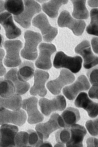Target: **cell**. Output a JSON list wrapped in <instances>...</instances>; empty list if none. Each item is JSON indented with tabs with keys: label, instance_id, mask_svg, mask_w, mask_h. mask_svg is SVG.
<instances>
[{
	"label": "cell",
	"instance_id": "obj_20",
	"mask_svg": "<svg viewBox=\"0 0 98 147\" xmlns=\"http://www.w3.org/2000/svg\"><path fill=\"white\" fill-rule=\"evenodd\" d=\"M18 70L17 68L11 69L5 75L4 78L12 82L16 88V94L23 95L29 90L30 85L27 82H24L19 80L17 75Z\"/></svg>",
	"mask_w": 98,
	"mask_h": 147
},
{
	"label": "cell",
	"instance_id": "obj_23",
	"mask_svg": "<svg viewBox=\"0 0 98 147\" xmlns=\"http://www.w3.org/2000/svg\"><path fill=\"white\" fill-rule=\"evenodd\" d=\"M64 123V128H69L72 125L76 124L80 119L79 110L72 107H68L61 114Z\"/></svg>",
	"mask_w": 98,
	"mask_h": 147
},
{
	"label": "cell",
	"instance_id": "obj_17",
	"mask_svg": "<svg viewBox=\"0 0 98 147\" xmlns=\"http://www.w3.org/2000/svg\"><path fill=\"white\" fill-rule=\"evenodd\" d=\"M75 107L86 110L90 118H95L98 115V103L93 101L88 97L87 93L81 92L76 98Z\"/></svg>",
	"mask_w": 98,
	"mask_h": 147
},
{
	"label": "cell",
	"instance_id": "obj_34",
	"mask_svg": "<svg viewBox=\"0 0 98 147\" xmlns=\"http://www.w3.org/2000/svg\"><path fill=\"white\" fill-rule=\"evenodd\" d=\"M88 95L90 98L98 100V84L93 85L89 89Z\"/></svg>",
	"mask_w": 98,
	"mask_h": 147
},
{
	"label": "cell",
	"instance_id": "obj_4",
	"mask_svg": "<svg viewBox=\"0 0 98 147\" xmlns=\"http://www.w3.org/2000/svg\"><path fill=\"white\" fill-rule=\"evenodd\" d=\"M23 2L24 11L19 16H14V18L20 26L27 29L31 26L32 18L34 15L39 13L41 11V6L36 1L33 0H24Z\"/></svg>",
	"mask_w": 98,
	"mask_h": 147
},
{
	"label": "cell",
	"instance_id": "obj_12",
	"mask_svg": "<svg viewBox=\"0 0 98 147\" xmlns=\"http://www.w3.org/2000/svg\"><path fill=\"white\" fill-rule=\"evenodd\" d=\"M75 51L82 57L83 66L86 69H90L98 65V57L93 52L89 41L83 40L75 47Z\"/></svg>",
	"mask_w": 98,
	"mask_h": 147
},
{
	"label": "cell",
	"instance_id": "obj_39",
	"mask_svg": "<svg viewBox=\"0 0 98 147\" xmlns=\"http://www.w3.org/2000/svg\"><path fill=\"white\" fill-rule=\"evenodd\" d=\"M52 144L50 142L46 141L43 142L40 146L41 147H52Z\"/></svg>",
	"mask_w": 98,
	"mask_h": 147
},
{
	"label": "cell",
	"instance_id": "obj_27",
	"mask_svg": "<svg viewBox=\"0 0 98 147\" xmlns=\"http://www.w3.org/2000/svg\"><path fill=\"white\" fill-rule=\"evenodd\" d=\"M14 85L11 80L1 78L0 81V95L2 98H7L16 93Z\"/></svg>",
	"mask_w": 98,
	"mask_h": 147
},
{
	"label": "cell",
	"instance_id": "obj_25",
	"mask_svg": "<svg viewBox=\"0 0 98 147\" xmlns=\"http://www.w3.org/2000/svg\"><path fill=\"white\" fill-rule=\"evenodd\" d=\"M74 9L72 16L75 19L84 20L88 19L89 11L86 7V0H72Z\"/></svg>",
	"mask_w": 98,
	"mask_h": 147
},
{
	"label": "cell",
	"instance_id": "obj_24",
	"mask_svg": "<svg viewBox=\"0 0 98 147\" xmlns=\"http://www.w3.org/2000/svg\"><path fill=\"white\" fill-rule=\"evenodd\" d=\"M1 108L9 109L12 111H19L22 108V100L20 95L15 93L7 98L1 97Z\"/></svg>",
	"mask_w": 98,
	"mask_h": 147
},
{
	"label": "cell",
	"instance_id": "obj_38",
	"mask_svg": "<svg viewBox=\"0 0 98 147\" xmlns=\"http://www.w3.org/2000/svg\"><path fill=\"white\" fill-rule=\"evenodd\" d=\"M88 4L91 7H98V1H88Z\"/></svg>",
	"mask_w": 98,
	"mask_h": 147
},
{
	"label": "cell",
	"instance_id": "obj_40",
	"mask_svg": "<svg viewBox=\"0 0 98 147\" xmlns=\"http://www.w3.org/2000/svg\"><path fill=\"white\" fill-rule=\"evenodd\" d=\"M5 3L4 1L1 0L0 1V4H1V14L5 12L6 9L5 8Z\"/></svg>",
	"mask_w": 98,
	"mask_h": 147
},
{
	"label": "cell",
	"instance_id": "obj_35",
	"mask_svg": "<svg viewBox=\"0 0 98 147\" xmlns=\"http://www.w3.org/2000/svg\"><path fill=\"white\" fill-rule=\"evenodd\" d=\"M0 53H1V59H0V63H1V73H0V76L1 77H3V76H5L6 74V68L4 66L3 63H4V57L5 56V50L1 48L0 50Z\"/></svg>",
	"mask_w": 98,
	"mask_h": 147
},
{
	"label": "cell",
	"instance_id": "obj_19",
	"mask_svg": "<svg viewBox=\"0 0 98 147\" xmlns=\"http://www.w3.org/2000/svg\"><path fill=\"white\" fill-rule=\"evenodd\" d=\"M71 137L69 141L66 144L67 147H83V141L87 131L84 126L78 124L72 125L69 128Z\"/></svg>",
	"mask_w": 98,
	"mask_h": 147
},
{
	"label": "cell",
	"instance_id": "obj_9",
	"mask_svg": "<svg viewBox=\"0 0 98 147\" xmlns=\"http://www.w3.org/2000/svg\"><path fill=\"white\" fill-rule=\"evenodd\" d=\"M39 104L42 113L46 116L55 111H63L66 107V100L62 95H58L51 100L42 98L39 100Z\"/></svg>",
	"mask_w": 98,
	"mask_h": 147
},
{
	"label": "cell",
	"instance_id": "obj_3",
	"mask_svg": "<svg viewBox=\"0 0 98 147\" xmlns=\"http://www.w3.org/2000/svg\"><path fill=\"white\" fill-rule=\"evenodd\" d=\"M83 60L79 56L71 57L62 51L57 52L53 61V66L56 69H66L76 74L80 70Z\"/></svg>",
	"mask_w": 98,
	"mask_h": 147
},
{
	"label": "cell",
	"instance_id": "obj_30",
	"mask_svg": "<svg viewBox=\"0 0 98 147\" xmlns=\"http://www.w3.org/2000/svg\"><path fill=\"white\" fill-rule=\"evenodd\" d=\"M28 146L30 147H40L44 142V136L40 132L29 129Z\"/></svg>",
	"mask_w": 98,
	"mask_h": 147
},
{
	"label": "cell",
	"instance_id": "obj_13",
	"mask_svg": "<svg viewBox=\"0 0 98 147\" xmlns=\"http://www.w3.org/2000/svg\"><path fill=\"white\" fill-rule=\"evenodd\" d=\"M91 87V85L85 75H80L74 83L64 87L62 93L67 99L74 100L78 94L83 91H88Z\"/></svg>",
	"mask_w": 98,
	"mask_h": 147
},
{
	"label": "cell",
	"instance_id": "obj_2",
	"mask_svg": "<svg viewBox=\"0 0 98 147\" xmlns=\"http://www.w3.org/2000/svg\"><path fill=\"white\" fill-rule=\"evenodd\" d=\"M3 46L6 53L4 59L5 66L8 67L20 66L22 63L20 57V52L22 47V42L18 40H6Z\"/></svg>",
	"mask_w": 98,
	"mask_h": 147
},
{
	"label": "cell",
	"instance_id": "obj_28",
	"mask_svg": "<svg viewBox=\"0 0 98 147\" xmlns=\"http://www.w3.org/2000/svg\"><path fill=\"white\" fill-rule=\"evenodd\" d=\"M91 22L87 27L86 31L89 35L98 36V8H93L90 11Z\"/></svg>",
	"mask_w": 98,
	"mask_h": 147
},
{
	"label": "cell",
	"instance_id": "obj_6",
	"mask_svg": "<svg viewBox=\"0 0 98 147\" xmlns=\"http://www.w3.org/2000/svg\"><path fill=\"white\" fill-rule=\"evenodd\" d=\"M57 24L60 27L68 28L74 35L77 36L82 35L87 25L84 20L72 18L67 10L61 12L58 18Z\"/></svg>",
	"mask_w": 98,
	"mask_h": 147
},
{
	"label": "cell",
	"instance_id": "obj_11",
	"mask_svg": "<svg viewBox=\"0 0 98 147\" xmlns=\"http://www.w3.org/2000/svg\"><path fill=\"white\" fill-rule=\"evenodd\" d=\"M38 100L35 96H32L22 100V108L26 111L28 122L29 124H38L44 119V116L38 109Z\"/></svg>",
	"mask_w": 98,
	"mask_h": 147
},
{
	"label": "cell",
	"instance_id": "obj_8",
	"mask_svg": "<svg viewBox=\"0 0 98 147\" xmlns=\"http://www.w3.org/2000/svg\"><path fill=\"white\" fill-rule=\"evenodd\" d=\"M39 49V55L35 61V66L42 70H49L52 67L51 57L57 51L55 46L52 44L41 43Z\"/></svg>",
	"mask_w": 98,
	"mask_h": 147
},
{
	"label": "cell",
	"instance_id": "obj_15",
	"mask_svg": "<svg viewBox=\"0 0 98 147\" xmlns=\"http://www.w3.org/2000/svg\"><path fill=\"white\" fill-rule=\"evenodd\" d=\"M49 75L48 72L42 69H35L34 76V84L30 89V93L32 96L44 97L47 93L45 84L49 79Z\"/></svg>",
	"mask_w": 98,
	"mask_h": 147
},
{
	"label": "cell",
	"instance_id": "obj_18",
	"mask_svg": "<svg viewBox=\"0 0 98 147\" xmlns=\"http://www.w3.org/2000/svg\"><path fill=\"white\" fill-rule=\"evenodd\" d=\"M0 131L1 147H16L15 138L19 131V128L17 125L3 124L1 126Z\"/></svg>",
	"mask_w": 98,
	"mask_h": 147
},
{
	"label": "cell",
	"instance_id": "obj_37",
	"mask_svg": "<svg viewBox=\"0 0 98 147\" xmlns=\"http://www.w3.org/2000/svg\"><path fill=\"white\" fill-rule=\"evenodd\" d=\"M91 45L94 52L98 54V37H94L92 38Z\"/></svg>",
	"mask_w": 98,
	"mask_h": 147
},
{
	"label": "cell",
	"instance_id": "obj_1",
	"mask_svg": "<svg viewBox=\"0 0 98 147\" xmlns=\"http://www.w3.org/2000/svg\"><path fill=\"white\" fill-rule=\"evenodd\" d=\"M24 38L25 42L24 47L20 51V55L23 58L29 61H34L38 57L37 47L42 41L40 33L31 30L25 32Z\"/></svg>",
	"mask_w": 98,
	"mask_h": 147
},
{
	"label": "cell",
	"instance_id": "obj_26",
	"mask_svg": "<svg viewBox=\"0 0 98 147\" xmlns=\"http://www.w3.org/2000/svg\"><path fill=\"white\" fill-rule=\"evenodd\" d=\"M5 6L6 10L14 16H19L24 10V5L22 0H6Z\"/></svg>",
	"mask_w": 98,
	"mask_h": 147
},
{
	"label": "cell",
	"instance_id": "obj_32",
	"mask_svg": "<svg viewBox=\"0 0 98 147\" xmlns=\"http://www.w3.org/2000/svg\"><path fill=\"white\" fill-rule=\"evenodd\" d=\"M86 128L91 136H96L98 135V117L94 120H90L86 122Z\"/></svg>",
	"mask_w": 98,
	"mask_h": 147
},
{
	"label": "cell",
	"instance_id": "obj_10",
	"mask_svg": "<svg viewBox=\"0 0 98 147\" xmlns=\"http://www.w3.org/2000/svg\"><path fill=\"white\" fill-rule=\"evenodd\" d=\"M64 123L62 117L59 114L53 113L51 116L49 121L45 123L37 124L35 130L40 132L44 136V140L49 138L50 134L57 130L64 128Z\"/></svg>",
	"mask_w": 98,
	"mask_h": 147
},
{
	"label": "cell",
	"instance_id": "obj_14",
	"mask_svg": "<svg viewBox=\"0 0 98 147\" xmlns=\"http://www.w3.org/2000/svg\"><path fill=\"white\" fill-rule=\"evenodd\" d=\"M1 125L5 124H13L21 126L26 122L27 115L25 111L20 109L19 111H10L4 108H1Z\"/></svg>",
	"mask_w": 98,
	"mask_h": 147
},
{
	"label": "cell",
	"instance_id": "obj_22",
	"mask_svg": "<svg viewBox=\"0 0 98 147\" xmlns=\"http://www.w3.org/2000/svg\"><path fill=\"white\" fill-rule=\"evenodd\" d=\"M34 64L30 61H24L19 66L18 77L20 81L26 82L34 77L35 72Z\"/></svg>",
	"mask_w": 98,
	"mask_h": 147
},
{
	"label": "cell",
	"instance_id": "obj_7",
	"mask_svg": "<svg viewBox=\"0 0 98 147\" xmlns=\"http://www.w3.org/2000/svg\"><path fill=\"white\" fill-rule=\"evenodd\" d=\"M75 79L73 73L66 69H63L60 71L59 77L48 82L46 84V87L53 95H58L65 86L73 83Z\"/></svg>",
	"mask_w": 98,
	"mask_h": 147
},
{
	"label": "cell",
	"instance_id": "obj_5",
	"mask_svg": "<svg viewBox=\"0 0 98 147\" xmlns=\"http://www.w3.org/2000/svg\"><path fill=\"white\" fill-rule=\"evenodd\" d=\"M32 23L33 26L41 31L43 39L45 42H51L57 35L58 29L51 25L47 16L43 13L35 16Z\"/></svg>",
	"mask_w": 98,
	"mask_h": 147
},
{
	"label": "cell",
	"instance_id": "obj_42",
	"mask_svg": "<svg viewBox=\"0 0 98 147\" xmlns=\"http://www.w3.org/2000/svg\"><path fill=\"white\" fill-rule=\"evenodd\" d=\"M36 1L38 2L39 3H45L46 1Z\"/></svg>",
	"mask_w": 98,
	"mask_h": 147
},
{
	"label": "cell",
	"instance_id": "obj_16",
	"mask_svg": "<svg viewBox=\"0 0 98 147\" xmlns=\"http://www.w3.org/2000/svg\"><path fill=\"white\" fill-rule=\"evenodd\" d=\"M0 23L5 29L6 36L8 39H15L21 35L22 31L15 24L11 13L7 11L1 13Z\"/></svg>",
	"mask_w": 98,
	"mask_h": 147
},
{
	"label": "cell",
	"instance_id": "obj_21",
	"mask_svg": "<svg viewBox=\"0 0 98 147\" xmlns=\"http://www.w3.org/2000/svg\"><path fill=\"white\" fill-rule=\"evenodd\" d=\"M66 0H51L44 3L42 5L43 11L51 19L57 17L59 11L61 6L68 3Z\"/></svg>",
	"mask_w": 98,
	"mask_h": 147
},
{
	"label": "cell",
	"instance_id": "obj_31",
	"mask_svg": "<svg viewBox=\"0 0 98 147\" xmlns=\"http://www.w3.org/2000/svg\"><path fill=\"white\" fill-rule=\"evenodd\" d=\"M29 134L28 132L20 131L18 132L15 138L16 147H28Z\"/></svg>",
	"mask_w": 98,
	"mask_h": 147
},
{
	"label": "cell",
	"instance_id": "obj_36",
	"mask_svg": "<svg viewBox=\"0 0 98 147\" xmlns=\"http://www.w3.org/2000/svg\"><path fill=\"white\" fill-rule=\"evenodd\" d=\"M87 144L88 147H98V139L95 137H89L87 140Z\"/></svg>",
	"mask_w": 98,
	"mask_h": 147
},
{
	"label": "cell",
	"instance_id": "obj_29",
	"mask_svg": "<svg viewBox=\"0 0 98 147\" xmlns=\"http://www.w3.org/2000/svg\"><path fill=\"white\" fill-rule=\"evenodd\" d=\"M71 137V131L69 128H64L58 131L55 134L57 144L54 147H65V144L69 141Z\"/></svg>",
	"mask_w": 98,
	"mask_h": 147
},
{
	"label": "cell",
	"instance_id": "obj_33",
	"mask_svg": "<svg viewBox=\"0 0 98 147\" xmlns=\"http://www.w3.org/2000/svg\"><path fill=\"white\" fill-rule=\"evenodd\" d=\"M89 82L91 85L98 84V68L94 69L87 74Z\"/></svg>",
	"mask_w": 98,
	"mask_h": 147
},
{
	"label": "cell",
	"instance_id": "obj_41",
	"mask_svg": "<svg viewBox=\"0 0 98 147\" xmlns=\"http://www.w3.org/2000/svg\"><path fill=\"white\" fill-rule=\"evenodd\" d=\"M0 47H1V48H2V47H3V43H4V42H3V41H4V37L3 35L1 34L0 35Z\"/></svg>",
	"mask_w": 98,
	"mask_h": 147
}]
</instances>
